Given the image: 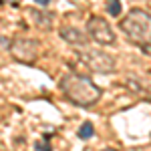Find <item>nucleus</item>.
<instances>
[{"mask_svg": "<svg viewBox=\"0 0 151 151\" xmlns=\"http://www.w3.org/2000/svg\"><path fill=\"white\" fill-rule=\"evenodd\" d=\"M58 89L70 103L79 105V107H91L101 99V89L89 77L75 75V73L63 75V79L58 81Z\"/></svg>", "mask_w": 151, "mask_h": 151, "instance_id": "f257e3e1", "label": "nucleus"}, {"mask_svg": "<svg viewBox=\"0 0 151 151\" xmlns=\"http://www.w3.org/2000/svg\"><path fill=\"white\" fill-rule=\"evenodd\" d=\"M119 28L127 35V38L135 45H145L149 42V32H151V16L147 10L133 8L127 12L125 18H121Z\"/></svg>", "mask_w": 151, "mask_h": 151, "instance_id": "f03ea898", "label": "nucleus"}, {"mask_svg": "<svg viewBox=\"0 0 151 151\" xmlns=\"http://www.w3.org/2000/svg\"><path fill=\"white\" fill-rule=\"evenodd\" d=\"M79 58L95 73H111V70L117 69V63L115 58L111 57L109 52H105L101 48H89L85 47L79 52Z\"/></svg>", "mask_w": 151, "mask_h": 151, "instance_id": "7ed1b4c3", "label": "nucleus"}, {"mask_svg": "<svg viewBox=\"0 0 151 151\" xmlns=\"http://www.w3.org/2000/svg\"><path fill=\"white\" fill-rule=\"evenodd\" d=\"M8 48H10L12 57L16 58L18 63H24V65H32L38 58V52H40L38 40L36 38H28V36H16V38H12Z\"/></svg>", "mask_w": 151, "mask_h": 151, "instance_id": "20e7f679", "label": "nucleus"}, {"mask_svg": "<svg viewBox=\"0 0 151 151\" xmlns=\"http://www.w3.org/2000/svg\"><path fill=\"white\" fill-rule=\"evenodd\" d=\"M87 35L99 45H115L117 36L111 24L105 20L103 16H89L87 20Z\"/></svg>", "mask_w": 151, "mask_h": 151, "instance_id": "39448f33", "label": "nucleus"}, {"mask_svg": "<svg viewBox=\"0 0 151 151\" xmlns=\"http://www.w3.org/2000/svg\"><path fill=\"white\" fill-rule=\"evenodd\" d=\"M58 35H60L63 40H67L69 45H73V47H81V48L87 47V40H89L85 32H81L79 28H73V26H63V28L58 30Z\"/></svg>", "mask_w": 151, "mask_h": 151, "instance_id": "423d86ee", "label": "nucleus"}, {"mask_svg": "<svg viewBox=\"0 0 151 151\" xmlns=\"http://www.w3.org/2000/svg\"><path fill=\"white\" fill-rule=\"evenodd\" d=\"M28 14H30V20L35 22L36 28H40V30H50L52 28L55 16L50 12H42V10H38V8H30Z\"/></svg>", "mask_w": 151, "mask_h": 151, "instance_id": "0eeeda50", "label": "nucleus"}, {"mask_svg": "<svg viewBox=\"0 0 151 151\" xmlns=\"http://www.w3.org/2000/svg\"><path fill=\"white\" fill-rule=\"evenodd\" d=\"M93 135H95V127H93V123L85 121L81 127H79V139H91Z\"/></svg>", "mask_w": 151, "mask_h": 151, "instance_id": "6e6552de", "label": "nucleus"}, {"mask_svg": "<svg viewBox=\"0 0 151 151\" xmlns=\"http://www.w3.org/2000/svg\"><path fill=\"white\" fill-rule=\"evenodd\" d=\"M107 12H109L113 18L121 16V12H123V8H121V0H109V2H107Z\"/></svg>", "mask_w": 151, "mask_h": 151, "instance_id": "1a4fd4ad", "label": "nucleus"}, {"mask_svg": "<svg viewBox=\"0 0 151 151\" xmlns=\"http://www.w3.org/2000/svg\"><path fill=\"white\" fill-rule=\"evenodd\" d=\"M35 149L36 151H52V147H50V143H48V141H47V145H45V143H40V141H36V143H35Z\"/></svg>", "mask_w": 151, "mask_h": 151, "instance_id": "9d476101", "label": "nucleus"}, {"mask_svg": "<svg viewBox=\"0 0 151 151\" xmlns=\"http://www.w3.org/2000/svg\"><path fill=\"white\" fill-rule=\"evenodd\" d=\"M141 50H143L145 55H149V42H145V45H141Z\"/></svg>", "mask_w": 151, "mask_h": 151, "instance_id": "9b49d317", "label": "nucleus"}, {"mask_svg": "<svg viewBox=\"0 0 151 151\" xmlns=\"http://www.w3.org/2000/svg\"><path fill=\"white\" fill-rule=\"evenodd\" d=\"M35 2H36V4H40V6H47L50 0H35Z\"/></svg>", "mask_w": 151, "mask_h": 151, "instance_id": "f8f14e48", "label": "nucleus"}, {"mask_svg": "<svg viewBox=\"0 0 151 151\" xmlns=\"http://www.w3.org/2000/svg\"><path fill=\"white\" fill-rule=\"evenodd\" d=\"M101 151H117V149H113V147H105V149H101Z\"/></svg>", "mask_w": 151, "mask_h": 151, "instance_id": "ddd939ff", "label": "nucleus"}, {"mask_svg": "<svg viewBox=\"0 0 151 151\" xmlns=\"http://www.w3.org/2000/svg\"><path fill=\"white\" fill-rule=\"evenodd\" d=\"M8 2H14V4H18V2H20V0H8Z\"/></svg>", "mask_w": 151, "mask_h": 151, "instance_id": "4468645a", "label": "nucleus"}]
</instances>
